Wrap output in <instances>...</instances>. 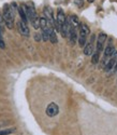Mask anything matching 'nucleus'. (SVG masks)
Masks as SVG:
<instances>
[{
  "mask_svg": "<svg viewBox=\"0 0 117 135\" xmlns=\"http://www.w3.org/2000/svg\"><path fill=\"white\" fill-rule=\"evenodd\" d=\"M24 7H25V11H26L28 21H30V23L34 29H38L40 27V18L38 17L37 11H36V8H34L33 3L29 2L28 4H26Z\"/></svg>",
  "mask_w": 117,
  "mask_h": 135,
  "instance_id": "f257e3e1",
  "label": "nucleus"
},
{
  "mask_svg": "<svg viewBox=\"0 0 117 135\" xmlns=\"http://www.w3.org/2000/svg\"><path fill=\"white\" fill-rule=\"evenodd\" d=\"M2 17L4 21V24L9 29H12L14 26V17H15V13L12 11L10 4L6 3L3 6V10H2Z\"/></svg>",
  "mask_w": 117,
  "mask_h": 135,
  "instance_id": "f03ea898",
  "label": "nucleus"
},
{
  "mask_svg": "<svg viewBox=\"0 0 117 135\" xmlns=\"http://www.w3.org/2000/svg\"><path fill=\"white\" fill-rule=\"evenodd\" d=\"M43 13H44V17L46 18V21H47L49 23L53 26V28H54V25H55V23H56V20H55V17H54L53 9H52L51 7H49V6H46V7H44V9H43Z\"/></svg>",
  "mask_w": 117,
  "mask_h": 135,
  "instance_id": "7ed1b4c3",
  "label": "nucleus"
},
{
  "mask_svg": "<svg viewBox=\"0 0 117 135\" xmlns=\"http://www.w3.org/2000/svg\"><path fill=\"white\" fill-rule=\"evenodd\" d=\"M58 112H59V107L55 103H51L46 107V115L49 117H55L58 115Z\"/></svg>",
  "mask_w": 117,
  "mask_h": 135,
  "instance_id": "20e7f679",
  "label": "nucleus"
},
{
  "mask_svg": "<svg viewBox=\"0 0 117 135\" xmlns=\"http://www.w3.org/2000/svg\"><path fill=\"white\" fill-rule=\"evenodd\" d=\"M17 29L19 31V33L22 36H25V37H28L30 35V32H29V28L27 26L26 23H24L23 21H18V23H17Z\"/></svg>",
  "mask_w": 117,
  "mask_h": 135,
  "instance_id": "39448f33",
  "label": "nucleus"
},
{
  "mask_svg": "<svg viewBox=\"0 0 117 135\" xmlns=\"http://www.w3.org/2000/svg\"><path fill=\"white\" fill-rule=\"evenodd\" d=\"M108 40V36L105 35L104 32H101L99 33L98 36V41H97V52H101L103 49H104V43L105 41Z\"/></svg>",
  "mask_w": 117,
  "mask_h": 135,
  "instance_id": "423d86ee",
  "label": "nucleus"
},
{
  "mask_svg": "<svg viewBox=\"0 0 117 135\" xmlns=\"http://www.w3.org/2000/svg\"><path fill=\"white\" fill-rule=\"evenodd\" d=\"M114 52H115V47H114V44L112 42H110L108 44V47L104 49V65H105V62L112 57Z\"/></svg>",
  "mask_w": 117,
  "mask_h": 135,
  "instance_id": "0eeeda50",
  "label": "nucleus"
},
{
  "mask_svg": "<svg viewBox=\"0 0 117 135\" xmlns=\"http://www.w3.org/2000/svg\"><path fill=\"white\" fill-rule=\"evenodd\" d=\"M66 15H65V12L59 8L58 9V13H57V17H56V23L58 25V27H59V31H60V27L65 24V22H66Z\"/></svg>",
  "mask_w": 117,
  "mask_h": 135,
  "instance_id": "6e6552de",
  "label": "nucleus"
},
{
  "mask_svg": "<svg viewBox=\"0 0 117 135\" xmlns=\"http://www.w3.org/2000/svg\"><path fill=\"white\" fill-rule=\"evenodd\" d=\"M68 38L70 40V43L74 46L76 40H77V35H76V28L74 27H71L70 28V31H69V35H68Z\"/></svg>",
  "mask_w": 117,
  "mask_h": 135,
  "instance_id": "1a4fd4ad",
  "label": "nucleus"
},
{
  "mask_svg": "<svg viewBox=\"0 0 117 135\" xmlns=\"http://www.w3.org/2000/svg\"><path fill=\"white\" fill-rule=\"evenodd\" d=\"M17 11H18L19 16H20V21H23L24 23L27 24L28 18H27V14H26V11H25V7H24V6H20V7L17 9Z\"/></svg>",
  "mask_w": 117,
  "mask_h": 135,
  "instance_id": "9d476101",
  "label": "nucleus"
},
{
  "mask_svg": "<svg viewBox=\"0 0 117 135\" xmlns=\"http://www.w3.org/2000/svg\"><path fill=\"white\" fill-rule=\"evenodd\" d=\"M69 22H70V25L71 27H74V28H77L79 26V21H78V17L76 15H71L69 17Z\"/></svg>",
  "mask_w": 117,
  "mask_h": 135,
  "instance_id": "9b49d317",
  "label": "nucleus"
},
{
  "mask_svg": "<svg viewBox=\"0 0 117 135\" xmlns=\"http://www.w3.org/2000/svg\"><path fill=\"white\" fill-rule=\"evenodd\" d=\"M92 53H93V46H92V40H91L90 43L86 44L84 47V54L90 56V55H92Z\"/></svg>",
  "mask_w": 117,
  "mask_h": 135,
  "instance_id": "f8f14e48",
  "label": "nucleus"
},
{
  "mask_svg": "<svg viewBox=\"0 0 117 135\" xmlns=\"http://www.w3.org/2000/svg\"><path fill=\"white\" fill-rule=\"evenodd\" d=\"M114 65H115V61L111 57V59L108 61V63L104 65V66H105V67H104V70H105V71H110V70L113 68V67H114Z\"/></svg>",
  "mask_w": 117,
  "mask_h": 135,
  "instance_id": "ddd939ff",
  "label": "nucleus"
},
{
  "mask_svg": "<svg viewBox=\"0 0 117 135\" xmlns=\"http://www.w3.org/2000/svg\"><path fill=\"white\" fill-rule=\"evenodd\" d=\"M49 40H50L52 43H57V36H56V31H55V29H54V28L50 31Z\"/></svg>",
  "mask_w": 117,
  "mask_h": 135,
  "instance_id": "4468645a",
  "label": "nucleus"
},
{
  "mask_svg": "<svg viewBox=\"0 0 117 135\" xmlns=\"http://www.w3.org/2000/svg\"><path fill=\"white\" fill-rule=\"evenodd\" d=\"M99 60H100V53L99 52H95V53H92V59H91V63L93 65H96L99 63Z\"/></svg>",
  "mask_w": 117,
  "mask_h": 135,
  "instance_id": "2eb2a0df",
  "label": "nucleus"
},
{
  "mask_svg": "<svg viewBox=\"0 0 117 135\" xmlns=\"http://www.w3.org/2000/svg\"><path fill=\"white\" fill-rule=\"evenodd\" d=\"M86 37H81L78 36V44H79V47L81 48H84L86 46Z\"/></svg>",
  "mask_w": 117,
  "mask_h": 135,
  "instance_id": "dca6fc26",
  "label": "nucleus"
},
{
  "mask_svg": "<svg viewBox=\"0 0 117 135\" xmlns=\"http://www.w3.org/2000/svg\"><path fill=\"white\" fill-rule=\"evenodd\" d=\"M14 132V129H7V130H1L0 131V135H10L11 133Z\"/></svg>",
  "mask_w": 117,
  "mask_h": 135,
  "instance_id": "f3484780",
  "label": "nucleus"
},
{
  "mask_svg": "<svg viewBox=\"0 0 117 135\" xmlns=\"http://www.w3.org/2000/svg\"><path fill=\"white\" fill-rule=\"evenodd\" d=\"M74 3H75V6L81 8L84 6V0H74Z\"/></svg>",
  "mask_w": 117,
  "mask_h": 135,
  "instance_id": "a211bd4d",
  "label": "nucleus"
},
{
  "mask_svg": "<svg viewBox=\"0 0 117 135\" xmlns=\"http://www.w3.org/2000/svg\"><path fill=\"white\" fill-rule=\"evenodd\" d=\"M0 48H1V49H6V43H4L1 35H0Z\"/></svg>",
  "mask_w": 117,
  "mask_h": 135,
  "instance_id": "6ab92c4d",
  "label": "nucleus"
},
{
  "mask_svg": "<svg viewBox=\"0 0 117 135\" xmlns=\"http://www.w3.org/2000/svg\"><path fill=\"white\" fill-rule=\"evenodd\" d=\"M34 40L36 41H41L42 40V37H41V35H39V33H36V35H34Z\"/></svg>",
  "mask_w": 117,
  "mask_h": 135,
  "instance_id": "aec40b11",
  "label": "nucleus"
},
{
  "mask_svg": "<svg viewBox=\"0 0 117 135\" xmlns=\"http://www.w3.org/2000/svg\"><path fill=\"white\" fill-rule=\"evenodd\" d=\"M112 59L115 61V63L117 62V50H115V52L113 53V55H112Z\"/></svg>",
  "mask_w": 117,
  "mask_h": 135,
  "instance_id": "412c9836",
  "label": "nucleus"
},
{
  "mask_svg": "<svg viewBox=\"0 0 117 135\" xmlns=\"http://www.w3.org/2000/svg\"><path fill=\"white\" fill-rule=\"evenodd\" d=\"M95 1V0H88V2H93Z\"/></svg>",
  "mask_w": 117,
  "mask_h": 135,
  "instance_id": "4be33fe9",
  "label": "nucleus"
}]
</instances>
